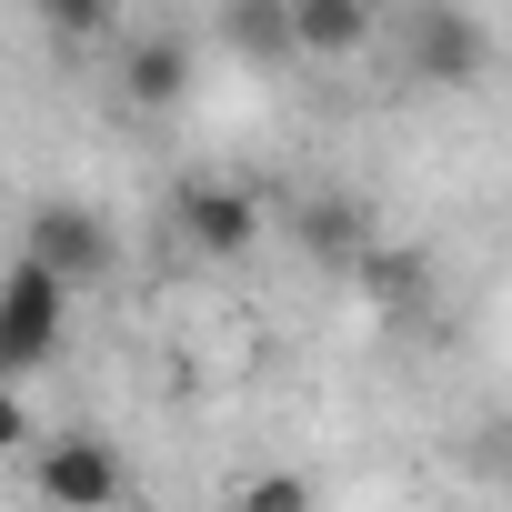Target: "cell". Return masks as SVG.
<instances>
[{"label":"cell","instance_id":"cell-12","mask_svg":"<svg viewBox=\"0 0 512 512\" xmlns=\"http://www.w3.org/2000/svg\"><path fill=\"white\" fill-rule=\"evenodd\" d=\"M302 241L322 251V262H362V241H372V231H362L352 201H312V211H302Z\"/></svg>","mask_w":512,"mask_h":512},{"label":"cell","instance_id":"cell-10","mask_svg":"<svg viewBox=\"0 0 512 512\" xmlns=\"http://www.w3.org/2000/svg\"><path fill=\"white\" fill-rule=\"evenodd\" d=\"M31 21L61 41V51H81V41H111V21H121V0H31Z\"/></svg>","mask_w":512,"mask_h":512},{"label":"cell","instance_id":"cell-1","mask_svg":"<svg viewBox=\"0 0 512 512\" xmlns=\"http://www.w3.org/2000/svg\"><path fill=\"white\" fill-rule=\"evenodd\" d=\"M71 282L61 272H41L31 251L11 272H0V382H31V372H51L61 362V342H71Z\"/></svg>","mask_w":512,"mask_h":512},{"label":"cell","instance_id":"cell-9","mask_svg":"<svg viewBox=\"0 0 512 512\" xmlns=\"http://www.w3.org/2000/svg\"><path fill=\"white\" fill-rule=\"evenodd\" d=\"M251 61H292V0H231V21H221Z\"/></svg>","mask_w":512,"mask_h":512},{"label":"cell","instance_id":"cell-2","mask_svg":"<svg viewBox=\"0 0 512 512\" xmlns=\"http://www.w3.org/2000/svg\"><path fill=\"white\" fill-rule=\"evenodd\" d=\"M31 492H41L51 512H121V492H131L121 442H101V432H51V442H31Z\"/></svg>","mask_w":512,"mask_h":512},{"label":"cell","instance_id":"cell-7","mask_svg":"<svg viewBox=\"0 0 512 512\" xmlns=\"http://www.w3.org/2000/svg\"><path fill=\"white\" fill-rule=\"evenodd\" d=\"M191 91V41L181 31H141L131 51H121V101L131 111H171Z\"/></svg>","mask_w":512,"mask_h":512},{"label":"cell","instance_id":"cell-8","mask_svg":"<svg viewBox=\"0 0 512 512\" xmlns=\"http://www.w3.org/2000/svg\"><path fill=\"white\" fill-rule=\"evenodd\" d=\"M362 292H372V312H422V292H432V272H422V251H402V241H362Z\"/></svg>","mask_w":512,"mask_h":512},{"label":"cell","instance_id":"cell-6","mask_svg":"<svg viewBox=\"0 0 512 512\" xmlns=\"http://www.w3.org/2000/svg\"><path fill=\"white\" fill-rule=\"evenodd\" d=\"M402 51H412V71H422V81H472V71H482V31H472V21L452 11V0H432V11H412Z\"/></svg>","mask_w":512,"mask_h":512},{"label":"cell","instance_id":"cell-5","mask_svg":"<svg viewBox=\"0 0 512 512\" xmlns=\"http://www.w3.org/2000/svg\"><path fill=\"white\" fill-rule=\"evenodd\" d=\"M372 41H382L372 0H292V61H352Z\"/></svg>","mask_w":512,"mask_h":512},{"label":"cell","instance_id":"cell-11","mask_svg":"<svg viewBox=\"0 0 512 512\" xmlns=\"http://www.w3.org/2000/svg\"><path fill=\"white\" fill-rule=\"evenodd\" d=\"M231 512H322V492L282 462V472H241L231 482Z\"/></svg>","mask_w":512,"mask_h":512},{"label":"cell","instance_id":"cell-3","mask_svg":"<svg viewBox=\"0 0 512 512\" xmlns=\"http://www.w3.org/2000/svg\"><path fill=\"white\" fill-rule=\"evenodd\" d=\"M171 221H181V241L201 251V262H241V251L272 231V201L251 191V181H181Z\"/></svg>","mask_w":512,"mask_h":512},{"label":"cell","instance_id":"cell-4","mask_svg":"<svg viewBox=\"0 0 512 512\" xmlns=\"http://www.w3.org/2000/svg\"><path fill=\"white\" fill-rule=\"evenodd\" d=\"M21 251H31L41 272H61L71 292H91V282L111 272V251H121V241H111V221H101L91 201H41V211L21 221Z\"/></svg>","mask_w":512,"mask_h":512},{"label":"cell","instance_id":"cell-13","mask_svg":"<svg viewBox=\"0 0 512 512\" xmlns=\"http://www.w3.org/2000/svg\"><path fill=\"white\" fill-rule=\"evenodd\" d=\"M41 432H31V402H21V382H0V462L11 452H31Z\"/></svg>","mask_w":512,"mask_h":512}]
</instances>
